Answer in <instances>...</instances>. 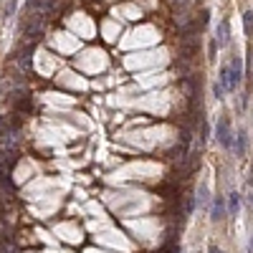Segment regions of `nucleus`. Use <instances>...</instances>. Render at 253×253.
Instances as JSON below:
<instances>
[{
	"label": "nucleus",
	"instance_id": "1",
	"mask_svg": "<svg viewBox=\"0 0 253 253\" xmlns=\"http://www.w3.org/2000/svg\"><path fill=\"white\" fill-rule=\"evenodd\" d=\"M233 129H230V122H228V117H220L218 119V124H215V139H218V144L220 147H233Z\"/></svg>",
	"mask_w": 253,
	"mask_h": 253
},
{
	"label": "nucleus",
	"instance_id": "2",
	"mask_svg": "<svg viewBox=\"0 0 253 253\" xmlns=\"http://www.w3.org/2000/svg\"><path fill=\"white\" fill-rule=\"evenodd\" d=\"M228 71H230V86H228V91H236L238 84L243 81V61H241V56H233V58H230Z\"/></svg>",
	"mask_w": 253,
	"mask_h": 253
},
{
	"label": "nucleus",
	"instance_id": "3",
	"mask_svg": "<svg viewBox=\"0 0 253 253\" xmlns=\"http://www.w3.org/2000/svg\"><path fill=\"white\" fill-rule=\"evenodd\" d=\"M228 41H230V23H228V20H220L218 31H215V46L218 48H225Z\"/></svg>",
	"mask_w": 253,
	"mask_h": 253
},
{
	"label": "nucleus",
	"instance_id": "4",
	"mask_svg": "<svg viewBox=\"0 0 253 253\" xmlns=\"http://www.w3.org/2000/svg\"><path fill=\"white\" fill-rule=\"evenodd\" d=\"M225 215V198H213V208H210V220H223Z\"/></svg>",
	"mask_w": 253,
	"mask_h": 253
},
{
	"label": "nucleus",
	"instance_id": "5",
	"mask_svg": "<svg viewBox=\"0 0 253 253\" xmlns=\"http://www.w3.org/2000/svg\"><path fill=\"white\" fill-rule=\"evenodd\" d=\"M241 205H243V200H241V195H238L236 190H233V193L228 195V213H230V215H238Z\"/></svg>",
	"mask_w": 253,
	"mask_h": 253
},
{
	"label": "nucleus",
	"instance_id": "6",
	"mask_svg": "<svg viewBox=\"0 0 253 253\" xmlns=\"http://www.w3.org/2000/svg\"><path fill=\"white\" fill-rule=\"evenodd\" d=\"M195 203H198V208H208V203H210V187H208L205 182L198 187V198H195Z\"/></svg>",
	"mask_w": 253,
	"mask_h": 253
},
{
	"label": "nucleus",
	"instance_id": "7",
	"mask_svg": "<svg viewBox=\"0 0 253 253\" xmlns=\"http://www.w3.org/2000/svg\"><path fill=\"white\" fill-rule=\"evenodd\" d=\"M233 150H236V155H238V157H243V155H246V132H243V129L233 137Z\"/></svg>",
	"mask_w": 253,
	"mask_h": 253
},
{
	"label": "nucleus",
	"instance_id": "8",
	"mask_svg": "<svg viewBox=\"0 0 253 253\" xmlns=\"http://www.w3.org/2000/svg\"><path fill=\"white\" fill-rule=\"evenodd\" d=\"M243 28H246V36L253 33V10H246L243 13Z\"/></svg>",
	"mask_w": 253,
	"mask_h": 253
},
{
	"label": "nucleus",
	"instance_id": "9",
	"mask_svg": "<svg viewBox=\"0 0 253 253\" xmlns=\"http://www.w3.org/2000/svg\"><path fill=\"white\" fill-rule=\"evenodd\" d=\"M248 79H253V53H248Z\"/></svg>",
	"mask_w": 253,
	"mask_h": 253
},
{
	"label": "nucleus",
	"instance_id": "10",
	"mask_svg": "<svg viewBox=\"0 0 253 253\" xmlns=\"http://www.w3.org/2000/svg\"><path fill=\"white\" fill-rule=\"evenodd\" d=\"M187 3H190V0H172V5H175V8H185Z\"/></svg>",
	"mask_w": 253,
	"mask_h": 253
},
{
	"label": "nucleus",
	"instance_id": "11",
	"mask_svg": "<svg viewBox=\"0 0 253 253\" xmlns=\"http://www.w3.org/2000/svg\"><path fill=\"white\" fill-rule=\"evenodd\" d=\"M0 137H5V117H0Z\"/></svg>",
	"mask_w": 253,
	"mask_h": 253
},
{
	"label": "nucleus",
	"instance_id": "12",
	"mask_svg": "<svg viewBox=\"0 0 253 253\" xmlns=\"http://www.w3.org/2000/svg\"><path fill=\"white\" fill-rule=\"evenodd\" d=\"M223 94H225V89H223V86H220V84H215V96H218V99H220V96H223Z\"/></svg>",
	"mask_w": 253,
	"mask_h": 253
},
{
	"label": "nucleus",
	"instance_id": "13",
	"mask_svg": "<svg viewBox=\"0 0 253 253\" xmlns=\"http://www.w3.org/2000/svg\"><path fill=\"white\" fill-rule=\"evenodd\" d=\"M208 253H223V251H220V248H218V246H213V248H210V251H208Z\"/></svg>",
	"mask_w": 253,
	"mask_h": 253
},
{
	"label": "nucleus",
	"instance_id": "14",
	"mask_svg": "<svg viewBox=\"0 0 253 253\" xmlns=\"http://www.w3.org/2000/svg\"><path fill=\"white\" fill-rule=\"evenodd\" d=\"M248 182H251V187H253V170H251V180H248Z\"/></svg>",
	"mask_w": 253,
	"mask_h": 253
}]
</instances>
